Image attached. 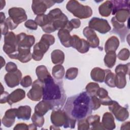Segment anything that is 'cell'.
Wrapping results in <instances>:
<instances>
[{
	"label": "cell",
	"instance_id": "cell-15",
	"mask_svg": "<svg viewBox=\"0 0 130 130\" xmlns=\"http://www.w3.org/2000/svg\"><path fill=\"white\" fill-rule=\"evenodd\" d=\"M83 34L86 38L90 47L95 48L99 46L100 44L99 38L92 29L86 26L83 29Z\"/></svg>",
	"mask_w": 130,
	"mask_h": 130
},
{
	"label": "cell",
	"instance_id": "cell-36",
	"mask_svg": "<svg viewBox=\"0 0 130 130\" xmlns=\"http://www.w3.org/2000/svg\"><path fill=\"white\" fill-rule=\"evenodd\" d=\"M35 21L37 24L41 26L42 28L45 26L48 25L51 22V20L48 16V15L45 14H42L38 15L35 19Z\"/></svg>",
	"mask_w": 130,
	"mask_h": 130
},
{
	"label": "cell",
	"instance_id": "cell-39",
	"mask_svg": "<svg viewBox=\"0 0 130 130\" xmlns=\"http://www.w3.org/2000/svg\"><path fill=\"white\" fill-rule=\"evenodd\" d=\"M80 24H81V21L79 19H76V18L72 19L70 21H69L67 26L63 29H66L70 32L74 28H79L80 26Z\"/></svg>",
	"mask_w": 130,
	"mask_h": 130
},
{
	"label": "cell",
	"instance_id": "cell-54",
	"mask_svg": "<svg viewBox=\"0 0 130 130\" xmlns=\"http://www.w3.org/2000/svg\"><path fill=\"white\" fill-rule=\"evenodd\" d=\"M129 121H127V122H125L124 123H123L120 127V129H129Z\"/></svg>",
	"mask_w": 130,
	"mask_h": 130
},
{
	"label": "cell",
	"instance_id": "cell-51",
	"mask_svg": "<svg viewBox=\"0 0 130 130\" xmlns=\"http://www.w3.org/2000/svg\"><path fill=\"white\" fill-rule=\"evenodd\" d=\"M13 129L14 130H19V129H23V130H27L28 129V125L24 123H18L16 124L14 127Z\"/></svg>",
	"mask_w": 130,
	"mask_h": 130
},
{
	"label": "cell",
	"instance_id": "cell-27",
	"mask_svg": "<svg viewBox=\"0 0 130 130\" xmlns=\"http://www.w3.org/2000/svg\"><path fill=\"white\" fill-rule=\"evenodd\" d=\"M90 76L92 80L94 81L103 82L105 77V70L99 67H95L91 70Z\"/></svg>",
	"mask_w": 130,
	"mask_h": 130
},
{
	"label": "cell",
	"instance_id": "cell-14",
	"mask_svg": "<svg viewBox=\"0 0 130 130\" xmlns=\"http://www.w3.org/2000/svg\"><path fill=\"white\" fill-rule=\"evenodd\" d=\"M17 42L18 47L30 48L35 42V38L32 35H27L21 32L17 36Z\"/></svg>",
	"mask_w": 130,
	"mask_h": 130
},
{
	"label": "cell",
	"instance_id": "cell-37",
	"mask_svg": "<svg viewBox=\"0 0 130 130\" xmlns=\"http://www.w3.org/2000/svg\"><path fill=\"white\" fill-rule=\"evenodd\" d=\"M4 44L11 45H17V37L13 31L8 32L4 37Z\"/></svg>",
	"mask_w": 130,
	"mask_h": 130
},
{
	"label": "cell",
	"instance_id": "cell-32",
	"mask_svg": "<svg viewBox=\"0 0 130 130\" xmlns=\"http://www.w3.org/2000/svg\"><path fill=\"white\" fill-rule=\"evenodd\" d=\"M126 74L122 72L116 73L115 75V86L118 88H123L126 84Z\"/></svg>",
	"mask_w": 130,
	"mask_h": 130
},
{
	"label": "cell",
	"instance_id": "cell-10",
	"mask_svg": "<svg viewBox=\"0 0 130 130\" xmlns=\"http://www.w3.org/2000/svg\"><path fill=\"white\" fill-rule=\"evenodd\" d=\"M9 17L14 22L18 25L19 24L25 21L27 19L25 11L22 8L13 7L8 11Z\"/></svg>",
	"mask_w": 130,
	"mask_h": 130
},
{
	"label": "cell",
	"instance_id": "cell-52",
	"mask_svg": "<svg viewBox=\"0 0 130 130\" xmlns=\"http://www.w3.org/2000/svg\"><path fill=\"white\" fill-rule=\"evenodd\" d=\"M1 32L2 35H6L9 31V27L5 21L3 23H1Z\"/></svg>",
	"mask_w": 130,
	"mask_h": 130
},
{
	"label": "cell",
	"instance_id": "cell-20",
	"mask_svg": "<svg viewBox=\"0 0 130 130\" xmlns=\"http://www.w3.org/2000/svg\"><path fill=\"white\" fill-rule=\"evenodd\" d=\"M102 124L105 129L112 130L115 128L114 118L110 112H106L104 114L102 118Z\"/></svg>",
	"mask_w": 130,
	"mask_h": 130
},
{
	"label": "cell",
	"instance_id": "cell-12",
	"mask_svg": "<svg viewBox=\"0 0 130 130\" xmlns=\"http://www.w3.org/2000/svg\"><path fill=\"white\" fill-rule=\"evenodd\" d=\"M22 78V73L19 70L15 72H8L4 77L5 81L7 85L10 87L13 88L18 86L21 82Z\"/></svg>",
	"mask_w": 130,
	"mask_h": 130
},
{
	"label": "cell",
	"instance_id": "cell-22",
	"mask_svg": "<svg viewBox=\"0 0 130 130\" xmlns=\"http://www.w3.org/2000/svg\"><path fill=\"white\" fill-rule=\"evenodd\" d=\"M31 109L27 106H21L17 108L16 113V117L18 119L24 120H29L31 116Z\"/></svg>",
	"mask_w": 130,
	"mask_h": 130
},
{
	"label": "cell",
	"instance_id": "cell-16",
	"mask_svg": "<svg viewBox=\"0 0 130 130\" xmlns=\"http://www.w3.org/2000/svg\"><path fill=\"white\" fill-rule=\"evenodd\" d=\"M17 110L16 108H11L6 111L2 119V123L5 126L10 127L13 125L16 117Z\"/></svg>",
	"mask_w": 130,
	"mask_h": 130
},
{
	"label": "cell",
	"instance_id": "cell-56",
	"mask_svg": "<svg viewBox=\"0 0 130 130\" xmlns=\"http://www.w3.org/2000/svg\"><path fill=\"white\" fill-rule=\"evenodd\" d=\"M28 129H30V130H36L37 129V126L34 123L29 124L28 125Z\"/></svg>",
	"mask_w": 130,
	"mask_h": 130
},
{
	"label": "cell",
	"instance_id": "cell-41",
	"mask_svg": "<svg viewBox=\"0 0 130 130\" xmlns=\"http://www.w3.org/2000/svg\"><path fill=\"white\" fill-rule=\"evenodd\" d=\"M78 73V69L77 68H71L67 70L65 77L68 80H73L76 78Z\"/></svg>",
	"mask_w": 130,
	"mask_h": 130
},
{
	"label": "cell",
	"instance_id": "cell-45",
	"mask_svg": "<svg viewBox=\"0 0 130 130\" xmlns=\"http://www.w3.org/2000/svg\"><path fill=\"white\" fill-rule=\"evenodd\" d=\"M129 57V51L127 48H123L117 54V57L121 60H126Z\"/></svg>",
	"mask_w": 130,
	"mask_h": 130
},
{
	"label": "cell",
	"instance_id": "cell-4",
	"mask_svg": "<svg viewBox=\"0 0 130 130\" xmlns=\"http://www.w3.org/2000/svg\"><path fill=\"white\" fill-rule=\"evenodd\" d=\"M66 8L74 16L80 19L88 18L92 15V10L89 6H84L77 1H69L67 4Z\"/></svg>",
	"mask_w": 130,
	"mask_h": 130
},
{
	"label": "cell",
	"instance_id": "cell-11",
	"mask_svg": "<svg viewBox=\"0 0 130 130\" xmlns=\"http://www.w3.org/2000/svg\"><path fill=\"white\" fill-rule=\"evenodd\" d=\"M71 46L76 49L81 53H85L89 49V44L87 41L84 39H81L77 35H74L72 36Z\"/></svg>",
	"mask_w": 130,
	"mask_h": 130
},
{
	"label": "cell",
	"instance_id": "cell-28",
	"mask_svg": "<svg viewBox=\"0 0 130 130\" xmlns=\"http://www.w3.org/2000/svg\"><path fill=\"white\" fill-rule=\"evenodd\" d=\"M51 58L53 63L62 64L64 60V54L61 50L56 49L51 52Z\"/></svg>",
	"mask_w": 130,
	"mask_h": 130
},
{
	"label": "cell",
	"instance_id": "cell-29",
	"mask_svg": "<svg viewBox=\"0 0 130 130\" xmlns=\"http://www.w3.org/2000/svg\"><path fill=\"white\" fill-rule=\"evenodd\" d=\"M112 4L111 1H107L99 7L100 14L104 17H108L112 12Z\"/></svg>",
	"mask_w": 130,
	"mask_h": 130
},
{
	"label": "cell",
	"instance_id": "cell-9",
	"mask_svg": "<svg viewBox=\"0 0 130 130\" xmlns=\"http://www.w3.org/2000/svg\"><path fill=\"white\" fill-rule=\"evenodd\" d=\"M55 4L53 1H32L31 9L35 15L44 14L47 9L51 7Z\"/></svg>",
	"mask_w": 130,
	"mask_h": 130
},
{
	"label": "cell",
	"instance_id": "cell-23",
	"mask_svg": "<svg viewBox=\"0 0 130 130\" xmlns=\"http://www.w3.org/2000/svg\"><path fill=\"white\" fill-rule=\"evenodd\" d=\"M96 95L100 99L101 104L105 106L110 105L113 100L108 95V92L104 88H99L96 92Z\"/></svg>",
	"mask_w": 130,
	"mask_h": 130
},
{
	"label": "cell",
	"instance_id": "cell-18",
	"mask_svg": "<svg viewBox=\"0 0 130 130\" xmlns=\"http://www.w3.org/2000/svg\"><path fill=\"white\" fill-rule=\"evenodd\" d=\"M31 58L32 54L30 52V48L18 47L16 59L22 63H26L30 61Z\"/></svg>",
	"mask_w": 130,
	"mask_h": 130
},
{
	"label": "cell",
	"instance_id": "cell-8",
	"mask_svg": "<svg viewBox=\"0 0 130 130\" xmlns=\"http://www.w3.org/2000/svg\"><path fill=\"white\" fill-rule=\"evenodd\" d=\"M43 83L39 79L34 81L31 85V88L27 93V97L33 101H39L43 97Z\"/></svg>",
	"mask_w": 130,
	"mask_h": 130
},
{
	"label": "cell",
	"instance_id": "cell-25",
	"mask_svg": "<svg viewBox=\"0 0 130 130\" xmlns=\"http://www.w3.org/2000/svg\"><path fill=\"white\" fill-rule=\"evenodd\" d=\"M86 119L89 123L90 129L93 130L105 129L102 123L100 122V116L99 115H90L87 117Z\"/></svg>",
	"mask_w": 130,
	"mask_h": 130
},
{
	"label": "cell",
	"instance_id": "cell-46",
	"mask_svg": "<svg viewBox=\"0 0 130 130\" xmlns=\"http://www.w3.org/2000/svg\"><path fill=\"white\" fill-rule=\"evenodd\" d=\"M92 109V110H96L99 109L101 106V102L100 99L96 95H93L90 96Z\"/></svg>",
	"mask_w": 130,
	"mask_h": 130
},
{
	"label": "cell",
	"instance_id": "cell-7",
	"mask_svg": "<svg viewBox=\"0 0 130 130\" xmlns=\"http://www.w3.org/2000/svg\"><path fill=\"white\" fill-rule=\"evenodd\" d=\"M109 110L119 121H124L129 117V113L127 108L121 107L115 101H113V103L109 105Z\"/></svg>",
	"mask_w": 130,
	"mask_h": 130
},
{
	"label": "cell",
	"instance_id": "cell-17",
	"mask_svg": "<svg viewBox=\"0 0 130 130\" xmlns=\"http://www.w3.org/2000/svg\"><path fill=\"white\" fill-rule=\"evenodd\" d=\"M25 96V92L21 88H17L9 94L7 103L12 105L13 104L23 100Z\"/></svg>",
	"mask_w": 130,
	"mask_h": 130
},
{
	"label": "cell",
	"instance_id": "cell-44",
	"mask_svg": "<svg viewBox=\"0 0 130 130\" xmlns=\"http://www.w3.org/2000/svg\"><path fill=\"white\" fill-rule=\"evenodd\" d=\"M129 70V63H128L126 64H119L116 67L115 72V73L117 72H122L126 75V74H128Z\"/></svg>",
	"mask_w": 130,
	"mask_h": 130
},
{
	"label": "cell",
	"instance_id": "cell-26",
	"mask_svg": "<svg viewBox=\"0 0 130 130\" xmlns=\"http://www.w3.org/2000/svg\"><path fill=\"white\" fill-rule=\"evenodd\" d=\"M119 45V41L115 36H112L109 38L105 45V51L107 53L109 51L115 52Z\"/></svg>",
	"mask_w": 130,
	"mask_h": 130
},
{
	"label": "cell",
	"instance_id": "cell-43",
	"mask_svg": "<svg viewBox=\"0 0 130 130\" xmlns=\"http://www.w3.org/2000/svg\"><path fill=\"white\" fill-rule=\"evenodd\" d=\"M90 129L89 123L86 118H83L78 120V129L79 130H87Z\"/></svg>",
	"mask_w": 130,
	"mask_h": 130
},
{
	"label": "cell",
	"instance_id": "cell-50",
	"mask_svg": "<svg viewBox=\"0 0 130 130\" xmlns=\"http://www.w3.org/2000/svg\"><path fill=\"white\" fill-rule=\"evenodd\" d=\"M5 22L7 24V25H8L9 28L11 30L14 29L15 28H16L18 26V25L15 24L10 17H8L6 19Z\"/></svg>",
	"mask_w": 130,
	"mask_h": 130
},
{
	"label": "cell",
	"instance_id": "cell-57",
	"mask_svg": "<svg viewBox=\"0 0 130 130\" xmlns=\"http://www.w3.org/2000/svg\"><path fill=\"white\" fill-rule=\"evenodd\" d=\"M0 2L1 3V10H2L3 8L5 6L6 2L5 1H0Z\"/></svg>",
	"mask_w": 130,
	"mask_h": 130
},
{
	"label": "cell",
	"instance_id": "cell-35",
	"mask_svg": "<svg viewBox=\"0 0 130 130\" xmlns=\"http://www.w3.org/2000/svg\"><path fill=\"white\" fill-rule=\"evenodd\" d=\"M105 70V83L110 87H115V74L110 70Z\"/></svg>",
	"mask_w": 130,
	"mask_h": 130
},
{
	"label": "cell",
	"instance_id": "cell-2",
	"mask_svg": "<svg viewBox=\"0 0 130 130\" xmlns=\"http://www.w3.org/2000/svg\"><path fill=\"white\" fill-rule=\"evenodd\" d=\"M43 84V100L49 102L53 110L60 109L64 105L67 98L62 81L54 80L50 75Z\"/></svg>",
	"mask_w": 130,
	"mask_h": 130
},
{
	"label": "cell",
	"instance_id": "cell-55",
	"mask_svg": "<svg viewBox=\"0 0 130 130\" xmlns=\"http://www.w3.org/2000/svg\"><path fill=\"white\" fill-rule=\"evenodd\" d=\"M0 17H1V18H0L1 23L4 22L5 21V15L2 12H1L0 13Z\"/></svg>",
	"mask_w": 130,
	"mask_h": 130
},
{
	"label": "cell",
	"instance_id": "cell-31",
	"mask_svg": "<svg viewBox=\"0 0 130 130\" xmlns=\"http://www.w3.org/2000/svg\"><path fill=\"white\" fill-rule=\"evenodd\" d=\"M104 63L108 68H112L115 65L116 60V54L114 51H109L105 56Z\"/></svg>",
	"mask_w": 130,
	"mask_h": 130
},
{
	"label": "cell",
	"instance_id": "cell-47",
	"mask_svg": "<svg viewBox=\"0 0 130 130\" xmlns=\"http://www.w3.org/2000/svg\"><path fill=\"white\" fill-rule=\"evenodd\" d=\"M32 79L30 76L26 75L24 76L21 80L20 85L25 88L28 87L32 85Z\"/></svg>",
	"mask_w": 130,
	"mask_h": 130
},
{
	"label": "cell",
	"instance_id": "cell-24",
	"mask_svg": "<svg viewBox=\"0 0 130 130\" xmlns=\"http://www.w3.org/2000/svg\"><path fill=\"white\" fill-rule=\"evenodd\" d=\"M112 14L115 15V13L119 10L122 9L129 10V1L117 0L112 1Z\"/></svg>",
	"mask_w": 130,
	"mask_h": 130
},
{
	"label": "cell",
	"instance_id": "cell-48",
	"mask_svg": "<svg viewBox=\"0 0 130 130\" xmlns=\"http://www.w3.org/2000/svg\"><path fill=\"white\" fill-rule=\"evenodd\" d=\"M24 26L31 30H36L38 28V24L35 20L32 19L27 20L24 23Z\"/></svg>",
	"mask_w": 130,
	"mask_h": 130
},
{
	"label": "cell",
	"instance_id": "cell-19",
	"mask_svg": "<svg viewBox=\"0 0 130 130\" xmlns=\"http://www.w3.org/2000/svg\"><path fill=\"white\" fill-rule=\"evenodd\" d=\"M50 110H53L51 104L48 101L42 100L36 105L35 113L40 116H44Z\"/></svg>",
	"mask_w": 130,
	"mask_h": 130
},
{
	"label": "cell",
	"instance_id": "cell-3",
	"mask_svg": "<svg viewBox=\"0 0 130 130\" xmlns=\"http://www.w3.org/2000/svg\"><path fill=\"white\" fill-rule=\"evenodd\" d=\"M50 120L54 126L64 128H74L76 120L70 118L63 110H53L51 114Z\"/></svg>",
	"mask_w": 130,
	"mask_h": 130
},
{
	"label": "cell",
	"instance_id": "cell-58",
	"mask_svg": "<svg viewBox=\"0 0 130 130\" xmlns=\"http://www.w3.org/2000/svg\"><path fill=\"white\" fill-rule=\"evenodd\" d=\"M1 68H2L5 64V60L3 58L2 56H1Z\"/></svg>",
	"mask_w": 130,
	"mask_h": 130
},
{
	"label": "cell",
	"instance_id": "cell-38",
	"mask_svg": "<svg viewBox=\"0 0 130 130\" xmlns=\"http://www.w3.org/2000/svg\"><path fill=\"white\" fill-rule=\"evenodd\" d=\"M99 88L100 86L98 83L94 82H90L86 86V92L90 96L96 95V92Z\"/></svg>",
	"mask_w": 130,
	"mask_h": 130
},
{
	"label": "cell",
	"instance_id": "cell-33",
	"mask_svg": "<svg viewBox=\"0 0 130 130\" xmlns=\"http://www.w3.org/2000/svg\"><path fill=\"white\" fill-rule=\"evenodd\" d=\"M65 73L64 67L61 64H57L54 66L52 70V74L56 79H61Z\"/></svg>",
	"mask_w": 130,
	"mask_h": 130
},
{
	"label": "cell",
	"instance_id": "cell-42",
	"mask_svg": "<svg viewBox=\"0 0 130 130\" xmlns=\"http://www.w3.org/2000/svg\"><path fill=\"white\" fill-rule=\"evenodd\" d=\"M44 55V53L42 51H41L36 46H34L33 52L32 53V58L35 60L36 61L41 60L43 58Z\"/></svg>",
	"mask_w": 130,
	"mask_h": 130
},
{
	"label": "cell",
	"instance_id": "cell-49",
	"mask_svg": "<svg viewBox=\"0 0 130 130\" xmlns=\"http://www.w3.org/2000/svg\"><path fill=\"white\" fill-rule=\"evenodd\" d=\"M5 69L7 72H12L17 71V65L13 62H8L5 67Z\"/></svg>",
	"mask_w": 130,
	"mask_h": 130
},
{
	"label": "cell",
	"instance_id": "cell-40",
	"mask_svg": "<svg viewBox=\"0 0 130 130\" xmlns=\"http://www.w3.org/2000/svg\"><path fill=\"white\" fill-rule=\"evenodd\" d=\"M31 120L34 124L39 127H42L45 122V119L43 116H40L35 113H34L31 117Z\"/></svg>",
	"mask_w": 130,
	"mask_h": 130
},
{
	"label": "cell",
	"instance_id": "cell-1",
	"mask_svg": "<svg viewBox=\"0 0 130 130\" xmlns=\"http://www.w3.org/2000/svg\"><path fill=\"white\" fill-rule=\"evenodd\" d=\"M63 110L70 118L76 121L86 118L92 111L90 96L84 91L68 98Z\"/></svg>",
	"mask_w": 130,
	"mask_h": 130
},
{
	"label": "cell",
	"instance_id": "cell-30",
	"mask_svg": "<svg viewBox=\"0 0 130 130\" xmlns=\"http://www.w3.org/2000/svg\"><path fill=\"white\" fill-rule=\"evenodd\" d=\"M36 73L38 77V79L44 83L45 80L51 75L47 70V68L44 65L39 66L36 69Z\"/></svg>",
	"mask_w": 130,
	"mask_h": 130
},
{
	"label": "cell",
	"instance_id": "cell-13",
	"mask_svg": "<svg viewBox=\"0 0 130 130\" xmlns=\"http://www.w3.org/2000/svg\"><path fill=\"white\" fill-rule=\"evenodd\" d=\"M111 23L113 26V29L112 32L118 35L121 41L124 42L126 35L128 32V28H127L124 23H120L117 21L115 17L112 18Z\"/></svg>",
	"mask_w": 130,
	"mask_h": 130
},
{
	"label": "cell",
	"instance_id": "cell-34",
	"mask_svg": "<svg viewBox=\"0 0 130 130\" xmlns=\"http://www.w3.org/2000/svg\"><path fill=\"white\" fill-rule=\"evenodd\" d=\"M115 18L120 23H124L129 16V10L122 9L118 11L115 13Z\"/></svg>",
	"mask_w": 130,
	"mask_h": 130
},
{
	"label": "cell",
	"instance_id": "cell-21",
	"mask_svg": "<svg viewBox=\"0 0 130 130\" xmlns=\"http://www.w3.org/2000/svg\"><path fill=\"white\" fill-rule=\"evenodd\" d=\"M57 35L60 43L64 47L67 48L71 47L72 36L70 35V31L66 29H61L58 30Z\"/></svg>",
	"mask_w": 130,
	"mask_h": 130
},
{
	"label": "cell",
	"instance_id": "cell-53",
	"mask_svg": "<svg viewBox=\"0 0 130 130\" xmlns=\"http://www.w3.org/2000/svg\"><path fill=\"white\" fill-rule=\"evenodd\" d=\"M9 93L7 91H3L1 93V104H4L7 102L8 98L9 95Z\"/></svg>",
	"mask_w": 130,
	"mask_h": 130
},
{
	"label": "cell",
	"instance_id": "cell-5",
	"mask_svg": "<svg viewBox=\"0 0 130 130\" xmlns=\"http://www.w3.org/2000/svg\"><path fill=\"white\" fill-rule=\"evenodd\" d=\"M47 15L51 20L56 30L64 28L69 22L67 16L59 8L51 10Z\"/></svg>",
	"mask_w": 130,
	"mask_h": 130
},
{
	"label": "cell",
	"instance_id": "cell-6",
	"mask_svg": "<svg viewBox=\"0 0 130 130\" xmlns=\"http://www.w3.org/2000/svg\"><path fill=\"white\" fill-rule=\"evenodd\" d=\"M88 27L102 34L107 33L111 29L107 20L97 17H93L88 22Z\"/></svg>",
	"mask_w": 130,
	"mask_h": 130
}]
</instances>
